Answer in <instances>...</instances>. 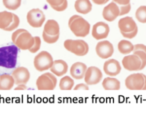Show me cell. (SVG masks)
Masks as SVG:
<instances>
[{
	"label": "cell",
	"mask_w": 146,
	"mask_h": 128,
	"mask_svg": "<svg viewBox=\"0 0 146 128\" xmlns=\"http://www.w3.org/2000/svg\"><path fill=\"white\" fill-rule=\"evenodd\" d=\"M18 48L14 45L0 47V67L15 68L17 64Z\"/></svg>",
	"instance_id": "1"
},
{
	"label": "cell",
	"mask_w": 146,
	"mask_h": 128,
	"mask_svg": "<svg viewBox=\"0 0 146 128\" xmlns=\"http://www.w3.org/2000/svg\"><path fill=\"white\" fill-rule=\"evenodd\" d=\"M68 26L72 33L78 37H85L90 32V23L78 15H74L70 18Z\"/></svg>",
	"instance_id": "2"
},
{
	"label": "cell",
	"mask_w": 146,
	"mask_h": 128,
	"mask_svg": "<svg viewBox=\"0 0 146 128\" xmlns=\"http://www.w3.org/2000/svg\"><path fill=\"white\" fill-rule=\"evenodd\" d=\"M63 44L64 48L67 51L73 53L76 56H84L89 51L88 44L85 41L81 39H67L64 41Z\"/></svg>",
	"instance_id": "3"
},
{
	"label": "cell",
	"mask_w": 146,
	"mask_h": 128,
	"mask_svg": "<svg viewBox=\"0 0 146 128\" xmlns=\"http://www.w3.org/2000/svg\"><path fill=\"white\" fill-rule=\"evenodd\" d=\"M125 85L129 90H146V76L141 73L131 74L126 78Z\"/></svg>",
	"instance_id": "4"
},
{
	"label": "cell",
	"mask_w": 146,
	"mask_h": 128,
	"mask_svg": "<svg viewBox=\"0 0 146 128\" xmlns=\"http://www.w3.org/2000/svg\"><path fill=\"white\" fill-rule=\"evenodd\" d=\"M53 62L51 55L46 51H42L35 56L34 65L37 71L42 72L50 69Z\"/></svg>",
	"instance_id": "5"
},
{
	"label": "cell",
	"mask_w": 146,
	"mask_h": 128,
	"mask_svg": "<svg viewBox=\"0 0 146 128\" xmlns=\"http://www.w3.org/2000/svg\"><path fill=\"white\" fill-rule=\"evenodd\" d=\"M57 79L51 73L47 72L39 76L36 81L38 90H54L56 85Z\"/></svg>",
	"instance_id": "6"
},
{
	"label": "cell",
	"mask_w": 146,
	"mask_h": 128,
	"mask_svg": "<svg viewBox=\"0 0 146 128\" xmlns=\"http://www.w3.org/2000/svg\"><path fill=\"white\" fill-rule=\"evenodd\" d=\"M26 18L31 27L39 28L43 24L46 17L43 12L39 9H33L27 13Z\"/></svg>",
	"instance_id": "7"
},
{
	"label": "cell",
	"mask_w": 146,
	"mask_h": 128,
	"mask_svg": "<svg viewBox=\"0 0 146 128\" xmlns=\"http://www.w3.org/2000/svg\"><path fill=\"white\" fill-rule=\"evenodd\" d=\"M34 43V37L27 31L20 34L14 42V44L22 50H29Z\"/></svg>",
	"instance_id": "8"
},
{
	"label": "cell",
	"mask_w": 146,
	"mask_h": 128,
	"mask_svg": "<svg viewBox=\"0 0 146 128\" xmlns=\"http://www.w3.org/2000/svg\"><path fill=\"white\" fill-rule=\"evenodd\" d=\"M103 77V74L99 68L91 66L87 68L84 75V81L88 85H95L99 83Z\"/></svg>",
	"instance_id": "9"
},
{
	"label": "cell",
	"mask_w": 146,
	"mask_h": 128,
	"mask_svg": "<svg viewBox=\"0 0 146 128\" xmlns=\"http://www.w3.org/2000/svg\"><path fill=\"white\" fill-rule=\"evenodd\" d=\"M95 50L98 56L103 59H106L112 55L113 53V47L109 41L103 40L97 43Z\"/></svg>",
	"instance_id": "10"
},
{
	"label": "cell",
	"mask_w": 146,
	"mask_h": 128,
	"mask_svg": "<svg viewBox=\"0 0 146 128\" xmlns=\"http://www.w3.org/2000/svg\"><path fill=\"white\" fill-rule=\"evenodd\" d=\"M122 64L124 68L128 71H138L140 70L141 61L137 55L133 53L124 57L122 60Z\"/></svg>",
	"instance_id": "11"
},
{
	"label": "cell",
	"mask_w": 146,
	"mask_h": 128,
	"mask_svg": "<svg viewBox=\"0 0 146 128\" xmlns=\"http://www.w3.org/2000/svg\"><path fill=\"white\" fill-rule=\"evenodd\" d=\"M109 32V26L103 22H99L93 26L92 35L95 39L100 40L106 38L108 35Z\"/></svg>",
	"instance_id": "12"
},
{
	"label": "cell",
	"mask_w": 146,
	"mask_h": 128,
	"mask_svg": "<svg viewBox=\"0 0 146 128\" xmlns=\"http://www.w3.org/2000/svg\"><path fill=\"white\" fill-rule=\"evenodd\" d=\"M16 85L26 84L30 79V75L27 68L24 67H19L15 68L11 73Z\"/></svg>",
	"instance_id": "13"
},
{
	"label": "cell",
	"mask_w": 146,
	"mask_h": 128,
	"mask_svg": "<svg viewBox=\"0 0 146 128\" xmlns=\"http://www.w3.org/2000/svg\"><path fill=\"white\" fill-rule=\"evenodd\" d=\"M120 14V10L118 5L114 2H112L103 9L102 15L104 19L108 22L114 20Z\"/></svg>",
	"instance_id": "14"
},
{
	"label": "cell",
	"mask_w": 146,
	"mask_h": 128,
	"mask_svg": "<svg viewBox=\"0 0 146 128\" xmlns=\"http://www.w3.org/2000/svg\"><path fill=\"white\" fill-rule=\"evenodd\" d=\"M121 66L118 61L111 59L105 61L103 70L106 75L110 76H115L121 71Z\"/></svg>",
	"instance_id": "15"
},
{
	"label": "cell",
	"mask_w": 146,
	"mask_h": 128,
	"mask_svg": "<svg viewBox=\"0 0 146 128\" xmlns=\"http://www.w3.org/2000/svg\"><path fill=\"white\" fill-rule=\"evenodd\" d=\"M118 27L120 32H130L137 28L135 20L130 16L121 18L118 22Z\"/></svg>",
	"instance_id": "16"
},
{
	"label": "cell",
	"mask_w": 146,
	"mask_h": 128,
	"mask_svg": "<svg viewBox=\"0 0 146 128\" xmlns=\"http://www.w3.org/2000/svg\"><path fill=\"white\" fill-rule=\"evenodd\" d=\"M87 68V65L83 63L76 62L71 67L70 74L75 79H82L84 76Z\"/></svg>",
	"instance_id": "17"
},
{
	"label": "cell",
	"mask_w": 146,
	"mask_h": 128,
	"mask_svg": "<svg viewBox=\"0 0 146 128\" xmlns=\"http://www.w3.org/2000/svg\"><path fill=\"white\" fill-rule=\"evenodd\" d=\"M50 69L53 74L60 77L67 73L68 65L67 63L63 60H56L54 61L53 64Z\"/></svg>",
	"instance_id": "18"
},
{
	"label": "cell",
	"mask_w": 146,
	"mask_h": 128,
	"mask_svg": "<svg viewBox=\"0 0 146 128\" xmlns=\"http://www.w3.org/2000/svg\"><path fill=\"white\" fill-rule=\"evenodd\" d=\"M74 7L78 13L82 14H87L92 10V4L90 0H76Z\"/></svg>",
	"instance_id": "19"
},
{
	"label": "cell",
	"mask_w": 146,
	"mask_h": 128,
	"mask_svg": "<svg viewBox=\"0 0 146 128\" xmlns=\"http://www.w3.org/2000/svg\"><path fill=\"white\" fill-rule=\"evenodd\" d=\"M14 84V80L11 75L7 73L0 75V90H10Z\"/></svg>",
	"instance_id": "20"
},
{
	"label": "cell",
	"mask_w": 146,
	"mask_h": 128,
	"mask_svg": "<svg viewBox=\"0 0 146 128\" xmlns=\"http://www.w3.org/2000/svg\"><path fill=\"white\" fill-rule=\"evenodd\" d=\"M59 26L58 22L54 19H49L45 23L43 31L50 35L59 34Z\"/></svg>",
	"instance_id": "21"
},
{
	"label": "cell",
	"mask_w": 146,
	"mask_h": 128,
	"mask_svg": "<svg viewBox=\"0 0 146 128\" xmlns=\"http://www.w3.org/2000/svg\"><path fill=\"white\" fill-rule=\"evenodd\" d=\"M102 86L105 90H119L120 88V81L113 77H106L103 82Z\"/></svg>",
	"instance_id": "22"
},
{
	"label": "cell",
	"mask_w": 146,
	"mask_h": 128,
	"mask_svg": "<svg viewBox=\"0 0 146 128\" xmlns=\"http://www.w3.org/2000/svg\"><path fill=\"white\" fill-rule=\"evenodd\" d=\"M13 18V13L7 11L0 12V28L4 30L11 23Z\"/></svg>",
	"instance_id": "23"
},
{
	"label": "cell",
	"mask_w": 146,
	"mask_h": 128,
	"mask_svg": "<svg viewBox=\"0 0 146 128\" xmlns=\"http://www.w3.org/2000/svg\"><path fill=\"white\" fill-rule=\"evenodd\" d=\"M134 46L128 40H121L120 41L117 45V48L119 51L123 54L127 55L133 51Z\"/></svg>",
	"instance_id": "24"
},
{
	"label": "cell",
	"mask_w": 146,
	"mask_h": 128,
	"mask_svg": "<svg viewBox=\"0 0 146 128\" xmlns=\"http://www.w3.org/2000/svg\"><path fill=\"white\" fill-rule=\"evenodd\" d=\"M74 85V81L68 76H66L60 80L59 88L61 90H71Z\"/></svg>",
	"instance_id": "25"
},
{
	"label": "cell",
	"mask_w": 146,
	"mask_h": 128,
	"mask_svg": "<svg viewBox=\"0 0 146 128\" xmlns=\"http://www.w3.org/2000/svg\"><path fill=\"white\" fill-rule=\"evenodd\" d=\"M135 16L140 23H146V6H141L136 10Z\"/></svg>",
	"instance_id": "26"
},
{
	"label": "cell",
	"mask_w": 146,
	"mask_h": 128,
	"mask_svg": "<svg viewBox=\"0 0 146 128\" xmlns=\"http://www.w3.org/2000/svg\"><path fill=\"white\" fill-rule=\"evenodd\" d=\"M3 4L7 9L15 10L21 6V0H3Z\"/></svg>",
	"instance_id": "27"
},
{
	"label": "cell",
	"mask_w": 146,
	"mask_h": 128,
	"mask_svg": "<svg viewBox=\"0 0 146 128\" xmlns=\"http://www.w3.org/2000/svg\"><path fill=\"white\" fill-rule=\"evenodd\" d=\"M42 37L43 39V40L48 44H52L57 42L59 38V34L56 35H50L48 34H47L45 32L43 31L42 33Z\"/></svg>",
	"instance_id": "28"
},
{
	"label": "cell",
	"mask_w": 146,
	"mask_h": 128,
	"mask_svg": "<svg viewBox=\"0 0 146 128\" xmlns=\"http://www.w3.org/2000/svg\"><path fill=\"white\" fill-rule=\"evenodd\" d=\"M19 22H20V20H19V17L16 14H13V18L11 23L7 27L4 29V30L6 31H11L14 30V29L17 28L18 27L19 24Z\"/></svg>",
	"instance_id": "29"
},
{
	"label": "cell",
	"mask_w": 146,
	"mask_h": 128,
	"mask_svg": "<svg viewBox=\"0 0 146 128\" xmlns=\"http://www.w3.org/2000/svg\"><path fill=\"white\" fill-rule=\"evenodd\" d=\"M133 54L137 55L141 61V66L140 68V70L143 69L146 65V53L141 50H136L133 51Z\"/></svg>",
	"instance_id": "30"
},
{
	"label": "cell",
	"mask_w": 146,
	"mask_h": 128,
	"mask_svg": "<svg viewBox=\"0 0 146 128\" xmlns=\"http://www.w3.org/2000/svg\"><path fill=\"white\" fill-rule=\"evenodd\" d=\"M41 46V40L39 36H34V43L32 47L30 48L29 50L31 53L36 52L40 47Z\"/></svg>",
	"instance_id": "31"
},
{
	"label": "cell",
	"mask_w": 146,
	"mask_h": 128,
	"mask_svg": "<svg viewBox=\"0 0 146 128\" xmlns=\"http://www.w3.org/2000/svg\"><path fill=\"white\" fill-rule=\"evenodd\" d=\"M120 10V14L119 15H123L124 14H128L131 10V5L130 3L126 5H123V6H118Z\"/></svg>",
	"instance_id": "32"
},
{
	"label": "cell",
	"mask_w": 146,
	"mask_h": 128,
	"mask_svg": "<svg viewBox=\"0 0 146 128\" xmlns=\"http://www.w3.org/2000/svg\"><path fill=\"white\" fill-rule=\"evenodd\" d=\"M67 5H68V3H67V0H64V1L63 2V3L62 4H61L59 6H52L51 7L54 10H55V11H62L65 10L67 7Z\"/></svg>",
	"instance_id": "33"
},
{
	"label": "cell",
	"mask_w": 146,
	"mask_h": 128,
	"mask_svg": "<svg viewBox=\"0 0 146 128\" xmlns=\"http://www.w3.org/2000/svg\"><path fill=\"white\" fill-rule=\"evenodd\" d=\"M137 31H138V28H137V29L135 30L134 31L130 32H121V34L124 38H128V39H132L136 35Z\"/></svg>",
	"instance_id": "34"
},
{
	"label": "cell",
	"mask_w": 146,
	"mask_h": 128,
	"mask_svg": "<svg viewBox=\"0 0 146 128\" xmlns=\"http://www.w3.org/2000/svg\"><path fill=\"white\" fill-rule=\"evenodd\" d=\"M27 31L25 29H23V28H19V29H18L17 30L15 31H14L13 34H12V35H11V40H12V42L14 43L16 39L17 38V37L19 36V35L20 34H21L22 32H25Z\"/></svg>",
	"instance_id": "35"
},
{
	"label": "cell",
	"mask_w": 146,
	"mask_h": 128,
	"mask_svg": "<svg viewBox=\"0 0 146 128\" xmlns=\"http://www.w3.org/2000/svg\"><path fill=\"white\" fill-rule=\"evenodd\" d=\"M46 1L51 6V7H52L60 5L63 3L64 0H46Z\"/></svg>",
	"instance_id": "36"
},
{
	"label": "cell",
	"mask_w": 146,
	"mask_h": 128,
	"mask_svg": "<svg viewBox=\"0 0 146 128\" xmlns=\"http://www.w3.org/2000/svg\"><path fill=\"white\" fill-rule=\"evenodd\" d=\"M136 50H141L146 53V46L143 44H137L134 46L133 51Z\"/></svg>",
	"instance_id": "37"
},
{
	"label": "cell",
	"mask_w": 146,
	"mask_h": 128,
	"mask_svg": "<svg viewBox=\"0 0 146 128\" xmlns=\"http://www.w3.org/2000/svg\"><path fill=\"white\" fill-rule=\"evenodd\" d=\"M74 90H88L89 88L87 85L81 83L77 84L74 88Z\"/></svg>",
	"instance_id": "38"
},
{
	"label": "cell",
	"mask_w": 146,
	"mask_h": 128,
	"mask_svg": "<svg viewBox=\"0 0 146 128\" xmlns=\"http://www.w3.org/2000/svg\"><path fill=\"white\" fill-rule=\"evenodd\" d=\"M113 2L116 3L118 6L126 5L130 3V0H113Z\"/></svg>",
	"instance_id": "39"
},
{
	"label": "cell",
	"mask_w": 146,
	"mask_h": 128,
	"mask_svg": "<svg viewBox=\"0 0 146 128\" xmlns=\"http://www.w3.org/2000/svg\"><path fill=\"white\" fill-rule=\"evenodd\" d=\"M27 89V87L26 86L25 84H18L17 87L14 88V90H26Z\"/></svg>",
	"instance_id": "40"
},
{
	"label": "cell",
	"mask_w": 146,
	"mask_h": 128,
	"mask_svg": "<svg viewBox=\"0 0 146 128\" xmlns=\"http://www.w3.org/2000/svg\"><path fill=\"white\" fill-rule=\"evenodd\" d=\"M93 2L96 5H104L109 0H92Z\"/></svg>",
	"instance_id": "41"
}]
</instances>
